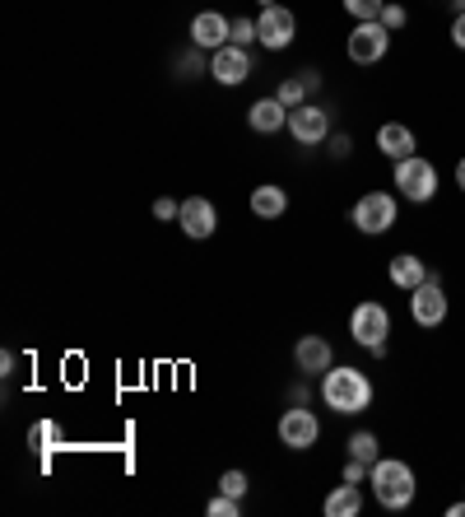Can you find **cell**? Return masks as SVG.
Listing matches in <instances>:
<instances>
[{"mask_svg": "<svg viewBox=\"0 0 465 517\" xmlns=\"http://www.w3.org/2000/svg\"><path fill=\"white\" fill-rule=\"evenodd\" d=\"M321 396H326V406H331L335 415H359V410L372 406V382L359 368L331 364L321 373Z\"/></svg>", "mask_w": 465, "mask_h": 517, "instance_id": "obj_1", "label": "cell"}, {"mask_svg": "<svg viewBox=\"0 0 465 517\" xmlns=\"http://www.w3.org/2000/svg\"><path fill=\"white\" fill-rule=\"evenodd\" d=\"M372 476V494H377V504L391 508V513H400V508L414 504V494H419V480H414V471L405 462H396V457H386V462H377L368 471Z\"/></svg>", "mask_w": 465, "mask_h": 517, "instance_id": "obj_2", "label": "cell"}, {"mask_svg": "<svg viewBox=\"0 0 465 517\" xmlns=\"http://www.w3.org/2000/svg\"><path fill=\"white\" fill-rule=\"evenodd\" d=\"M396 187L405 201L424 205L438 196V168L428 164V159H419V154H410V159H400L396 164Z\"/></svg>", "mask_w": 465, "mask_h": 517, "instance_id": "obj_3", "label": "cell"}, {"mask_svg": "<svg viewBox=\"0 0 465 517\" xmlns=\"http://www.w3.org/2000/svg\"><path fill=\"white\" fill-rule=\"evenodd\" d=\"M349 219H354L359 233H372V238H377V233H386L396 224V196H391V191H368V196L349 210Z\"/></svg>", "mask_w": 465, "mask_h": 517, "instance_id": "obj_4", "label": "cell"}, {"mask_svg": "<svg viewBox=\"0 0 465 517\" xmlns=\"http://www.w3.org/2000/svg\"><path fill=\"white\" fill-rule=\"evenodd\" d=\"M386 47H391V28H386L382 19L354 24V33H349V61H354V66H372V61H382Z\"/></svg>", "mask_w": 465, "mask_h": 517, "instance_id": "obj_5", "label": "cell"}, {"mask_svg": "<svg viewBox=\"0 0 465 517\" xmlns=\"http://www.w3.org/2000/svg\"><path fill=\"white\" fill-rule=\"evenodd\" d=\"M317 438H321V420L312 410H303V406L284 410V420H279V443H284V448L307 452V448H317Z\"/></svg>", "mask_w": 465, "mask_h": 517, "instance_id": "obj_6", "label": "cell"}, {"mask_svg": "<svg viewBox=\"0 0 465 517\" xmlns=\"http://www.w3.org/2000/svg\"><path fill=\"white\" fill-rule=\"evenodd\" d=\"M293 33H298V19H293L284 5H266L261 19H256V42L270 47V52H284V47L293 42Z\"/></svg>", "mask_w": 465, "mask_h": 517, "instance_id": "obj_7", "label": "cell"}, {"mask_svg": "<svg viewBox=\"0 0 465 517\" xmlns=\"http://www.w3.org/2000/svg\"><path fill=\"white\" fill-rule=\"evenodd\" d=\"M349 336L359 345H382L386 336H391V317H386L382 303H359L354 313H349Z\"/></svg>", "mask_w": 465, "mask_h": 517, "instance_id": "obj_8", "label": "cell"}, {"mask_svg": "<svg viewBox=\"0 0 465 517\" xmlns=\"http://www.w3.org/2000/svg\"><path fill=\"white\" fill-rule=\"evenodd\" d=\"M289 136L298 145H321V140L331 136V112L317 108V103H303V108L289 112Z\"/></svg>", "mask_w": 465, "mask_h": 517, "instance_id": "obj_9", "label": "cell"}, {"mask_svg": "<svg viewBox=\"0 0 465 517\" xmlns=\"http://www.w3.org/2000/svg\"><path fill=\"white\" fill-rule=\"evenodd\" d=\"M410 313L419 327H442L447 322V294H442V285L428 275L424 285L414 289V299H410Z\"/></svg>", "mask_w": 465, "mask_h": 517, "instance_id": "obj_10", "label": "cell"}, {"mask_svg": "<svg viewBox=\"0 0 465 517\" xmlns=\"http://www.w3.org/2000/svg\"><path fill=\"white\" fill-rule=\"evenodd\" d=\"M191 42H196L200 52H219V47L233 42V24H228L219 10H200L196 19H191Z\"/></svg>", "mask_w": 465, "mask_h": 517, "instance_id": "obj_11", "label": "cell"}, {"mask_svg": "<svg viewBox=\"0 0 465 517\" xmlns=\"http://www.w3.org/2000/svg\"><path fill=\"white\" fill-rule=\"evenodd\" d=\"M210 75L219 84H242L247 75H252V56H247V47H238V42H228V47H219V52L210 56Z\"/></svg>", "mask_w": 465, "mask_h": 517, "instance_id": "obj_12", "label": "cell"}, {"mask_svg": "<svg viewBox=\"0 0 465 517\" xmlns=\"http://www.w3.org/2000/svg\"><path fill=\"white\" fill-rule=\"evenodd\" d=\"M177 224H182L186 238H210V233L219 229V210H214V201H205V196H186Z\"/></svg>", "mask_w": 465, "mask_h": 517, "instance_id": "obj_13", "label": "cell"}, {"mask_svg": "<svg viewBox=\"0 0 465 517\" xmlns=\"http://www.w3.org/2000/svg\"><path fill=\"white\" fill-rule=\"evenodd\" d=\"M293 364H298V373H307V378H321V373L335 364L331 341H326V336H303V341L293 345Z\"/></svg>", "mask_w": 465, "mask_h": 517, "instance_id": "obj_14", "label": "cell"}, {"mask_svg": "<svg viewBox=\"0 0 465 517\" xmlns=\"http://www.w3.org/2000/svg\"><path fill=\"white\" fill-rule=\"evenodd\" d=\"M377 150L391 159V164H400V159H410L419 145H414V131L410 126H400V122H386L382 131H377Z\"/></svg>", "mask_w": 465, "mask_h": 517, "instance_id": "obj_15", "label": "cell"}, {"mask_svg": "<svg viewBox=\"0 0 465 517\" xmlns=\"http://www.w3.org/2000/svg\"><path fill=\"white\" fill-rule=\"evenodd\" d=\"M247 126L261 131V136H275V131L289 126V108H284L279 98H261V103H252V112H247Z\"/></svg>", "mask_w": 465, "mask_h": 517, "instance_id": "obj_16", "label": "cell"}, {"mask_svg": "<svg viewBox=\"0 0 465 517\" xmlns=\"http://www.w3.org/2000/svg\"><path fill=\"white\" fill-rule=\"evenodd\" d=\"M386 275H391V285H396V289H410V294H414V289L428 280V266L414 257V252H400V257H391V271H386Z\"/></svg>", "mask_w": 465, "mask_h": 517, "instance_id": "obj_17", "label": "cell"}, {"mask_svg": "<svg viewBox=\"0 0 465 517\" xmlns=\"http://www.w3.org/2000/svg\"><path fill=\"white\" fill-rule=\"evenodd\" d=\"M321 513L326 517H359L363 513V494H359V485H335L331 494H326V504H321Z\"/></svg>", "mask_w": 465, "mask_h": 517, "instance_id": "obj_18", "label": "cell"}, {"mask_svg": "<svg viewBox=\"0 0 465 517\" xmlns=\"http://www.w3.org/2000/svg\"><path fill=\"white\" fill-rule=\"evenodd\" d=\"M284 210H289V191H284V187L266 182V187H256V191H252V215H261V219H279Z\"/></svg>", "mask_w": 465, "mask_h": 517, "instance_id": "obj_19", "label": "cell"}, {"mask_svg": "<svg viewBox=\"0 0 465 517\" xmlns=\"http://www.w3.org/2000/svg\"><path fill=\"white\" fill-rule=\"evenodd\" d=\"M28 448H38L42 457H47L52 448H61V429H56L52 420H38L33 429H28Z\"/></svg>", "mask_w": 465, "mask_h": 517, "instance_id": "obj_20", "label": "cell"}, {"mask_svg": "<svg viewBox=\"0 0 465 517\" xmlns=\"http://www.w3.org/2000/svg\"><path fill=\"white\" fill-rule=\"evenodd\" d=\"M349 457H354V462H363L372 471V466L382 462V457H377V434H368V429H363V434L349 438Z\"/></svg>", "mask_w": 465, "mask_h": 517, "instance_id": "obj_21", "label": "cell"}, {"mask_svg": "<svg viewBox=\"0 0 465 517\" xmlns=\"http://www.w3.org/2000/svg\"><path fill=\"white\" fill-rule=\"evenodd\" d=\"M345 10L354 14V24H368V19H382L386 0H345Z\"/></svg>", "mask_w": 465, "mask_h": 517, "instance_id": "obj_22", "label": "cell"}, {"mask_svg": "<svg viewBox=\"0 0 465 517\" xmlns=\"http://www.w3.org/2000/svg\"><path fill=\"white\" fill-rule=\"evenodd\" d=\"M275 98H279V103H284V108H303V98H307V84L303 80H284V84H279V89H275Z\"/></svg>", "mask_w": 465, "mask_h": 517, "instance_id": "obj_23", "label": "cell"}, {"mask_svg": "<svg viewBox=\"0 0 465 517\" xmlns=\"http://www.w3.org/2000/svg\"><path fill=\"white\" fill-rule=\"evenodd\" d=\"M205 513H210V517H238L242 513V499H233V494L219 490L210 504H205Z\"/></svg>", "mask_w": 465, "mask_h": 517, "instance_id": "obj_24", "label": "cell"}, {"mask_svg": "<svg viewBox=\"0 0 465 517\" xmlns=\"http://www.w3.org/2000/svg\"><path fill=\"white\" fill-rule=\"evenodd\" d=\"M219 490L242 499V494H247V476H242V471H224V476H219Z\"/></svg>", "mask_w": 465, "mask_h": 517, "instance_id": "obj_25", "label": "cell"}, {"mask_svg": "<svg viewBox=\"0 0 465 517\" xmlns=\"http://www.w3.org/2000/svg\"><path fill=\"white\" fill-rule=\"evenodd\" d=\"M382 24L391 28V33H396V28H405V24H410V14H405V5H386V10H382Z\"/></svg>", "mask_w": 465, "mask_h": 517, "instance_id": "obj_26", "label": "cell"}, {"mask_svg": "<svg viewBox=\"0 0 465 517\" xmlns=\"http://www.w3.org/2000/svg\"><path fill=\"white\" fill-rule=\"evenodd\" d=\"M252 38H256V24H252V19H238V24H233V42H238V47H247Z\"/></svg>", "mask_w": 465, "mask_h": 517, "instance_id": "obj_27", "label": "cell"}, {"mask_svg": "<svg viewBox=\"0 0 465 517\" xmlns=\"http://www.w3.org/2000/svg\"><path fill=\"white\" fill-rule=\"evenodd\" d=\"M154 215H159V219H177V215H182V205H177V201H168V196H163V201L154 205Z\"/></svg>", "mask_w": 465, "mask_h": 517, "instance_id": "obj_28", "label": "cell"}, {"mask_svg": "<svg viewBox=\"0 0 465 517\" xmlns=\"http://www.w3.org/2000/svg\"><path fill=\"white\" fill-rule=\"evenodd\" d=\"M349 150H354V145H349V136H335L331 140V159H349Z\"/></svg>", "mask_w": 465, "mask_h": 517, "instance_id": "obj_29", "label": "cell"}, {"mask_svg": "<svg viewBox=\"0 0 465 517\" xmlns=\"http://www.w3.org/2000/svg\"><path fill=\"white\" fill-rule=\"evenodd\" d=\"M363 471H368V466L349 457V466H345V480H349V485H359V480H363Z\"/></svg>", "mask_w": 465, "mask_h": 517, "instance_id": "obj_30", "label": "cell"}, {"mask_svg": "<svg viewBox=\"0 0 465 517\" xmlns=\"http://www.w3.org/2000/svg\"><path fill=\"white\" fill-rule=\"evenodd\" d=\"M452 42L465 52V14H456V24H452Z\"/></svg>", "mask_w": 465, "mask_h": 517, "instance_id": "obj_31", "label": "cell"}, {"mask_svg": "<svg viewBox=\"0 0 465 517\" xmlns=\"http://www.w3.org/2000/svg\"><path fill=\"white\" fill-rule=\"evenodd\" d=\"M298 80L307 84V94H317V84H321V75H317V70H303V75H298Z\"/></svg>", "mask_w": 465, "mask_h": 517, "instance_id": "obj_32", "label": "cell"}, {"mask_svg": "<svg viewBox=\"0 0 465 517\" xmlns=\"http://www.w3.org/2000/svg\"><path fill=\"white\" fill-rule=\"evenodd\" d=\"M182 70H191V75L200 70V47H196V52H186V56H182Z\"/></svg>", "mask_w": 465, "mask_h": 517, "instance_id": "obj_33", "label": "cell"}, {"mask_svg": "<svg viewBox=\"0 0 465 517\" xmlns=\"http://www.w3.org/2000/svg\"><path fill=\"white\" fill-rule=\"evenodd\" d=\"M456 187L465 191V159H461V164H456Z\"/></svg>", "mask_w": 465, "mask_h": 517, "instance_id": "obj_34", "label": "cell"}, {"mask_svg": "<svg viewBox=\"0 0 465 517\" xmlns=\"http://www.w3.org/2000/svg\"><path fill=\"white\" fill-rule=\"evenodd\" d=\"M447 517H465V499H461V504H452V508H447Z\"/></svg>", "mask_w": 465, "mask_h": 517, "instance_id": "obj_35", "label": "cell"}, {"mask_svg": "<svg viewBox=\"0 0 465 517\" xmlns=\"http://www.w3.org/2000/svg\"><path fill=\"white\" fill-rule=\"evenodd\" d=\"M266 5H275V0H261V10H266Z\"/></svg>", "mask_w": 465, "mask_h": 517, "instance_id": "obj_36", "label": "cell"}]
</instances>
